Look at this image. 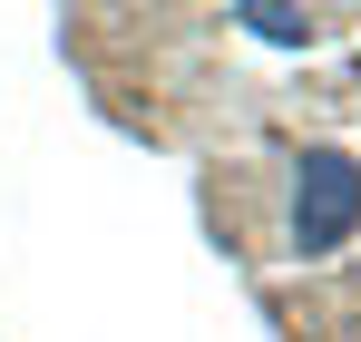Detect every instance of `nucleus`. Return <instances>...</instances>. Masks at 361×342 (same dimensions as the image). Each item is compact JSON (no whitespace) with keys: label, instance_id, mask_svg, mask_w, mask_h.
Here are the masks:
<instances>
[{"label":"nucleus","instance_id":"nucleus-1","mask_svg":"<svg viewBox=\"0 0 361 342\" xmlns=\"http://www.w3.org/2000/svg\"><path fill=\"white\" fill-rule=\"evenodd\" d=\"M352 235H361V157L352 147H302L293 186H283V244H293L302 264H322Z\"/></svg>","mask_w":361,"mask_h":342},{"label":"nucleus","instance_id":"nucleus-2","mask_svg":"<svg viewBox=\"0 0 361 342\" xmlns=\"http://www.w3.org/2000/svg\"><path fill=\"white\" fill-rule=\"evenodd\" d=\"M235 30H254L264 49H312V10H264V0H235Z\"/></svg>","mask_w":361,"mask_h":342}]
</instances>
